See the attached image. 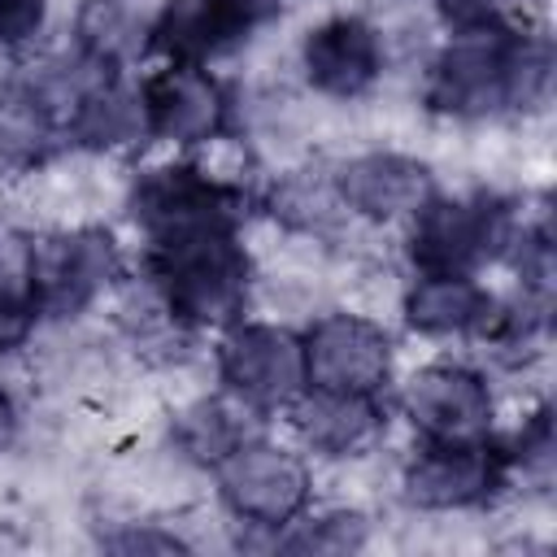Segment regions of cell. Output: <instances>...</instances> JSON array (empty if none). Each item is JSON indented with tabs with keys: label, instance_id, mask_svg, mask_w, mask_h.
<instances>
[{
	"label": "cell",
	"instance_id": "15",
	"mask_svg": "<svg viewBox=\"0 0 557 557\" xmlns=\"http://www.w3.org/2000/svg\"><path fill=\"white\" fill-rule=\"evenodd\" d=\"M500 296H492L479 274L413 270L400 292V318L422 339H483L496 318Z\"/></svg>",
	"mask_w": 557,
	"mask_h": 557
},
{
	"label": "cell",
	"instance_id": "12",
	"mask_svg": "<svg viewBox=\"0 0 557 557\" xmlns=\"http://www.w3.org/2000/svg\"><path fill=\"white\" fill-rule=\"evenodd\" d=\"M331 178H335V191H339L348 218L370 222V226L409 222L440 191L431 165L400 148L352 152L331 165Z\"/></svg>",
	"mask_w": 557,
	"mask_h": 557
},
{
	"label": "cell",
	"instance_id": "14",
	"mask_svg": "<svg viewBox=\"0 0 557 557\" xmlns=\"http://www.w3.org/2000/svg\"><path fill=\"white\" fill-rule=\"evenodd\" d=\"M287 422L313 457L348 461L379 444V435L387 431V409H383V396H370V392L305 387L287 405Z\"/></svg>",
	"mask_w": 557,
	"mask_h": 557
},
{
	"label": "cell",
	"instance_id": "8",
	"mask_svg": "<svg viewBox=\"0 0 557 557\" xmlns=\"http://www.w3.org/2000/svg\"><path fill=\"white\" fill-rule=\"evenodd\" d=\"M213 370L222 392H231L261 418L287 413V405L309 387L300 331L261 318H235L218 331Z\"/></svg>",
	"mask_w": 557,
	"mask_h": 557
},
{
	"label": "cell",
	"instance_id": "4",
	"mask_svg": "<svg viewBox=\"0 0 557 557\" xmlns=\"http://www.w3.org/2000/svg\"><path fill=\"white\" fill-rule=\"evenodd\" d=\"M518 231V209L500 191H435L409 218V265L440 274H479L483 265L505 261Z\"/></svg>",
	"mask_w": 557,
	"mask_h": 557
},
{
	"label": "cell",
	"instance_id": "27",
	"mask_svg": "<svg viewBox=\"0 0 557 557\" xmlns=\"http://www.w3.org/2000/svg\"><path fill=\"white\" fill-rule=\"evenodd\" d=\"M431 9H435L448 26H470V22L496 17V0H431Z\"/></svg>",
	"mask_w": 557,
	"mask_h": 557
},
{
	"label": "cell",
	"instance_id": "22",
	"mask_svg": "<svg viewBox=\"0 0 557 557\" xmlns=\"http://www.w3.org/2000/svg\"><path fill=\"white\" fill-rule=\"evenodd\" d=\"M505 444V461H509V474L513 483H527L535 492H548L553 487V474H557V431H553V405H535L522 426L500 440Z\"/></svg>",
	"mask_w": 557,
	"mask_h": 557
},
{
	"label": "cell",
	"instance_id": "16",
	"mask_svg": "<svg viewBox=\"0 0 557 557\" xmlns=\"http://www.w3.org/2000/svg\"><path fill=\"white\" fill-rule=\"evenodd\" d=\"M61 139H65V148L87 152V157H113V152L144 144L148 117H144L139 87L122 83V74L104 78L61 117Z\"/></svg>",
	"mask_w": 557,
	"mask_h": 557
},
{
	"label": "cell",
	"instance_id": "10",
	"mask_svg": "<svg viewBox=\"0 0 557 557\" xmlns=\"http://www.w3.org/2000/svg\"><path fill=\"white\" fill-rule=\"evenodd\" d=\"M296 61H300V78L309 91L339 100V104H357L383 83L387 35L366 13H352V9L331 13L300 35Z\"/></svg>",
	"mask_w": 557,
	"mask_h": 557
},
{
	"label": "cell",
	"instance_id": "5",
	"mask_svg": "<svg viewBox=\"0 0 557 557\" xmlns=\"http://www.w3.org/2000/svg\"><path fill=\"white\" fill-rule=\"evenodd\" d=\"M122 274H126V257L109 226L96 222L61 226L35 235L26 296L44 322H74L104 292H113Z\"/></svg>",
	"mask_w": 557,
	"mask_h": 557
},
{
	"label": "cell",
	"instance_id": "11",
	"mask_svg": "<svg viewBox=\"0 0 557 557\" xmlns=\"http://www.w3.org/2000/svg\"><path fill=\"white\" fill-rule=\"evenodd\" d=\"M148 139L174 148H205L231 135L235 100L209 65H161L139 83Z\"/></svg>",
	"mask_w": 557,
	"mask_h": 557
},
{
	"label": "cell",
	"instance_id": "18",
	"mask_svg": "<svg viewBox=\"0 0 557 557\" xmlns=\"http://www.w3.org/2000/svg\"><path fill=\"white\" fill-rule=\"evenodd\" d=\"M261 205H265V213H270L283 231H292V235H300V239H313V244L331 239L344 222H352L348 209H344V200H339V191H335L331 165L283 170V174L274 178V187L265 191Z\"/></svg>",
	"mask_w": 557,
	"mask_h": 557
},
{
	"label": "cell",
	"instance_id": "20",
	"mask_svg": "<svg viewBox=\"0 0 557 557\" xmlns=\"http://www.w3.org/2000/svg\"><path fill=\"white\" fill-rule=\"evenodd\" d=\"M57 148H65L61 117L13 78L0 83V170L35 174Z\"/></svg>",
	"mask_w": 557,
	"mask_h": 557
},
{
	"label": "cell",
	"instance_id": "2",
	"mask_svg": "<svg viewBox=\"0 0 557 557\" xmlns=\"http://www.w3.org/2000/svg\"><path fill=\"white\" fill-rule=\"evenodd\" d=\"M527 30L531 26H513L505 17L448 26V39L426 61V78H422L426 113L448 122H487L509 113L513 65Z\"/></svg>",
	"mask_w": 557,
	"mask_h": 557
},
{
	"label": "cell",
	"instance_id": "25",
	"mask_svg": "<svg viewBox=\"0 0 557 557\" xmlns=\"http://www.w3.org/2000/svg\"><path fill=\"white\" fill-rule=\"evenodd\" d=\"M52 0H0V48H26L48 22Z\"/></svg>",
	"mask_w": 557,
	"mask_h": 557
},
{
	"label": "cell",
	"instance_id": "19",
	"mask_svg": "<svg viewBox=\"0 0 557 557\" xmlns=\"http://www.w3.org/2000/svg\"><path fill=\"white\" fill-rule=\"evenodd\" d=\"M70 48L87 61L122 74L148 52V13L139 0H78L70 22Z\"/></svg>",
	"mask_w": 557,
	"mask_h": 557
},
{
	"label": "cell",
	"instance_id": "24",
	"mask_svg": "<svg viewBox=\"0 0 557 557\" xmlns=\"http://www.w3.org/2000/svg\"><path fill=\"white\" fill-rule=\"evenodd\" d=\"M39 309L30 305L26 292H4L0 287V357H13L22 348H30L35 331H39Z\"/></svg>",
	"mask_w": 557,
	"mask_h": 557
},
{
	"label": "cell",
	"instance_id": "3",
	"mask_svg": "<svg viewBox=\"0 0 557 557\" xmlns=\"http://www.w3.org/2000/svg\"><path fill=\"white\" fill-rule=\"evenodd\" d=\"M126 213L144 244H170L205 231H239L252 213V191L200 161H165L131 174Z\"/></svg>",
	"mask_w": 557,
	"mask_h": 557
},
{
	"label": "cell",
	"instance_id": "17",
	"mask_svg": "<svg viewBox=\"0 0 557 557\" xmlns=\"http://www.w3.org/2000/svg\"><path fill=\"white\" fill-rule=\"evenodd\" d=\"M252 435H261V413L235 400L231 392H213V396L205 392L183 409H174L170 418V448L178 461L196 470H213L226 453H235Z\"/></svg>",
	"mask_w": 557,
	"mask_h": 557
},
{
	"label": "cell",
	"instance_id": "21",
	"mask_svg": "<svg viewBox=\"0 0 557 557\" xmlns=\"http://www.w3.org/2000/svg\"><path fill=\"white\" fill-rule=\"evenodd\" d=\"M366 544H370V518L348 505H335L322 513L305 509L300 518H292L270 535V548H283V553H357Z\"/></svg>",
	"mask_w": 557,
	"mask_h": 557
},
{
	"label": "cell",
	"instance_id": "23",
	"mask_svg": "<svg viewBox=\"0 0 557 557\" xmlns=\"http://www.w3.org/2000/svg\"><path fill=\"white\" fill-rule=\"evenodd\" d=\"M100 548H109V553H187L191 540L157 518H131V522H117L113 531H104Z\"/></svg>",
	"mask_w": 557,
	"mask_h": 557
},
{
	"label": "cell",
	"instance_id": "13",
	"mask_svg": "<svg viewBox=\"0 0 557 557\" xmlns=\"http://www.w3.org/2000/svg\"><path fill=\"white\" fill-rule=\"evenodd\" d=\"M400 409L426 440H474L492 431L496 392L466 361H431L400 383Z\"/></svg>",
	"mask_w": 557,
	"mask_h": 557
},
{
	"label": "cell",
	"instance_id": "1",
	"mask_svg": "<svg viewBox=\"0 0 557 557\" xmlns=\"http://www.w3.org/2000/svg\"><path fill=\"white\" fill-rule=\"evenodd\" d=\"M144 283L178 331L200 335L244 318L257 270L239 231H205L170 244H144Z\"/></svg>",
	"mask_w": 557,
	"mask_h": 557
},
{
	"label": "cell",
	"instance_id": "26",
	"mask_svg": "<svg viewBox=\"0 0 557 557\" xmlns=\"http://www.w3.org/2000/svg\"><path fill=\"white\" fill-rule=\"evenodd\" d=\"M30 244H35V235H26L17 226H0V287L4 292H26Z\"/></svg>",
	"mask_w": 557,
	"mask_h": 557
},
{
	"label": "cell",
	"instance_id": "9",
	"mask_svg": "<svg viewBox=\"0 0 557 557\" xmlns=\"http://www.w3.org/2000/svg\"><path fill=\"white\" fill-rule=\"evenodd\" d=\"M305 379L309 387L335 392H370L383 396L396 370V344L387 326L357 309H326L305 331Z\"/></svg>",
	"mask_w": 557,
	"mask_h": 557
},
{
	"label": "cell",
	"instance_id": "7",
	"mask_svg": "<svg viewBox=\"0 0 557 557\" xmlns=\"http://www.w3.org/2000/svg\"><path fill=\"white\" fill-rule=\"evenodd\" d=\"M209 474L222 509L244 531H265V544L278 527L300 518L313 500V474L305 457L265 440V431L244 440L235 453H226Z\"/></svg>",
	"mask_w": 557,
	"mask_h": 557
},
{
	"label": "cell",
	"instance_id": "28",
	"mask_svg": "<svg viewBox=\"0 0 557 557\" xmlns=\"http://www.w3.org/2000/svg\"><path fill=\"white\" fill-rule=\"evenodd\" d=\"M17 431H22L17 400H13V392H9V387H0V453H9V448H13Z\"/></svg>",
	"mask_w": 557,
	"mask_h": 557
},
{
	"label": "cell",
	"instance_id": "6",
	"mask_svg": "<svg viewBox=\"0 0 557 557\" xmlns=\"http://www.w3.org/2000/svg\"><path fill=\"white\" fill-rule=\"evenodd\" d=\"M513 487L505 444L487 431L474 440H426L400 466V500L422 513H470Z\"/></svg>",
	"mask_w": 557,
	"mask_h": 557
}]
</instances>
